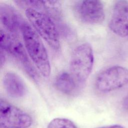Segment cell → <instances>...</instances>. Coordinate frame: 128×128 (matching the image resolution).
<instances>
[{"instance_id":"obj_1","label":"cell","mask_w":128,"mask_h":128,"mask_svg":"<svg viewBox=\"0 0 128 128\" xmlns=\"http://www.w3.org/2000/svg\"><path fill=\"white\" fill-rule=\"evenodd\" d=\"M20 34L30 58L40 74L44 77H48L51 72L50 62L46 50L39 35L25 20L21 25Z\"/></svg>"},{"instance_id":"obj_11","label":"cell","mask_w":128,"mask_h":128,"mask_svg":"<svg viewBox=\"0 0 128 128\" xmlns=\"http://www.w3.org/2000/svg\"><path fill=\"white\" fill-rule=\"evenodd\" d=\"M56 88L62 93L73 96L78 92L80 86L75 82L70 72H63L56 78L54 81Z\"/></svg>"},{"instance_id":"obj_10","label":"cell","mask_w":128,"mask_h":128,"mask_svg":"<svg viewBox=\"0 0 128 128\" xmlns=\"http://www.w3.org/2000/svg\"><path fill=\"white\" fill-rule=\"evenodd\" d=\"M2 82L6 92L12 98H22L27 92L26 85L22 79L14 72H8L6 74Z\"/></svg>"},{"instance_id":"obj_13","label":"cell","mask_w":128,"mask_h":128,"mask_svg":"<svg viewBox=\"0 0 128 128\" xmlns=\"http://www.w3.org/2000/svg\"><path fill=\"white\" fill-rule=\"evenodd\" d=\"M98 128H124L119 124H114V125H110L108 126H102Z\"/></svg>"},{"instance_id":"obj_2","label":"cell","mask_w":128,"mask_h":128,"mask_svg":"<svg viewBox=\"0 0 128 128\" xmlns=\"http://www.w3.org/2000/svg\"><path fill=\"white\" fill-rule=\"evenodd\" d=\"M94 62V52L90 44H81L73 50L70 60V73L80 88L90 74Z\"/></svg>"},{"instance_id":"obj_7","label":"cell","mask_w":128,"mask_h":128,"mask_svg":"<svg viewBox=\"0 0 128 128\" xmlns=\"http://www.w3.org/2000/svg\"><path fill=\"white\" fill-rule=\"evenodd\" d=\"M76 17L82 22L90 24H100L104 20V6L100 0H80L74 6Z\"/></svg>"},{"instance_id":"obj_4","label":"cell","mask_w":128,"mask_h":128,"mask_svg":"<svg viewBox=\"0 0 128 128\" xmlns=\"http://www.w3.org/2000/svg\"><path fill=\"white\" fill-rule=\"evenodd\" d=\"M25 14L34 30L54 50L60 48L59 33L52 18L46 13L32 8L25 10Z\"/></svg>"},{"instance_id":"obj_14","label":"cell","mask_w":128,"mask_h":128,"mask_svg":"<svg viewBox=\"0 0 128 128\" xmlns=\"http://www.w3.org/2000/svg\"><path fill=\"white\" fill-rule=\"evenodd\" d=\"M123 106L127 110H128V94L124 98L123 100Z\"/></svg>"},{"instance_id":"obj_12","label":"cell","mask_w":128,"mask_h":128,"mask_svg":"<svg viewBox=\"0 0 128 128\" xmlns=\"http://www.w3.org/2000/svg\"><path fill=\"white\" fill-rule=\"evenodd\" d=\"M46 128H78L70 120L62 118H55L48 124Z\"/></svg>"},{"instance_id":"obj_6","label":"cell","mask_w":128,"mask_h":128,"mask_svg":"<svg viewBox=\"0 0 128 128\" xmlns=\"http://www.w3.org/2000/svg\"><path fill=\"white\" fill-rule=\"evenodd\" d=\"M32 122V118L28 113L4 100L0 99V128H28Z\"/></svg>"},{"instance_id":"obj_8","label":"cell","mask_w":128,"mask_h":128,"mask_svg":"<svg viewBox=\"0 0 128 128\" xmlns=\"http://www.w3.org/2000/svg\"><path fill=\"white\" fill-rule=\"evenodd\" d=\"M108 26L114 33L120 36H128V2L127 1L118 0L116 2Z\"/></svg>"},{"instance_id":"obj_5","label":"cell","mask_w":128,"mask_h":128,"mask_svg":"<svg viewBox=\"0 0 128 128\" xmlns=\"http://www.w3.org/2000/svg\"><path fill=\"white\" fill-rule=\"evenodd\" d=\"M128 84V69L115 66L100 72L95 80L96 88L100 92H106L119 89Z\"/></svg>"},{"instance_id":"obj_9","label":"cell","mask_w":128,"mask_h":128,"mask_svg":"<svg viewBox=\"0 0 128 128\" xmlns=\"http://www.w3.org/2000/svg\"><path fill=\"white\" fill-rule=\"evenodd\" d=\"M0 17L3 30L8 34L18 36L21 25L24 20L16 10L9 4H1Z\"/></svg>"},{"instance_id":"obj_3","label":"cell","mask_w":128,"mask_h":128,"mask_svg":"<svg viewBox=\"0 0 128 128\" xmlns=\"http://www.w3.org/2000/svg\"><path fill=\"white\" fill-rule=\"evenodd\" d=\"M0 45L1 51L8 54L32 78L37 80L36 70L30 60L25 47L18 36L8 34L2 28Z\"/></svg>"}]
</instances>
